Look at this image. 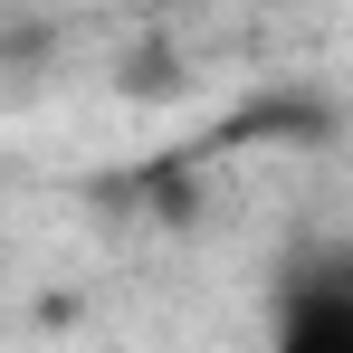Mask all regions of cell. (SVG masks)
<instances>
[{
    "mask_svg": "<svg viewBox=\"0 0 353 353\" xmlns=\"http://www.w3.org/2000/svg\"><path fill=\"white\" fill-rule=\"evenodd\" d=\"M268 334L296 353H353V230H315L268 268Z\"/></svg>",
    "mask_w": 353,
    "mask_h": 353,
    "instance_id": "obj_1",
    "label": "cell"
}]
</instances>
